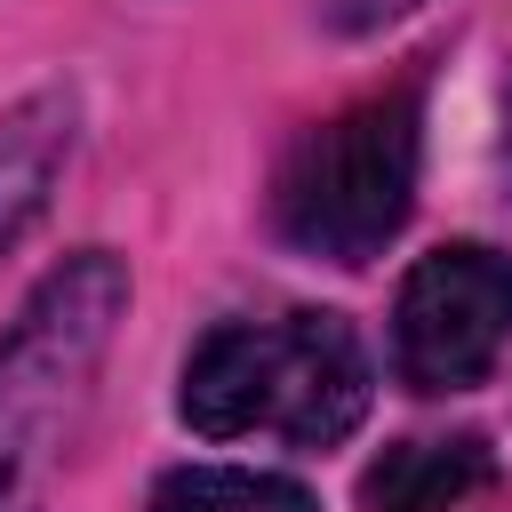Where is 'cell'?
<instances>
[{"mask_svg":"<svg viewBox=\"0 0 512 512\" xmlns=\"http://www.w3.org/2000/svg\"><path fill=\"white\" fill-rule=\"evenodd\" d=\"M496 480V456L480 432H440V440H400L360 472V512H456Z\"/></svg>","mask_w":512,"mask_h":512,"instance_id":"5b68a950","label":"cell"},{"mask_svg":"<svg viewBox=\"0 0 512 512\" xmlns=\"http://www.w3.org/2000/svg\"><path fill=\"white\" fill-rule=\"evenodd\" d=\"M512 336V256L456 240L416 256L392 304V368L408 392H464L496 368Z\"/></svg>","mask_w":512,"mask_h":512,"instance_id":"277c9868","label":"cell"},{"mask_svg":"<svg viewBox=\"0 0 512 512\" xmlns=\"http://www.w3.org/2000/svg\"><path fill=\"white\" fill-rule=\"evenodd\" d=\"M152 512H320L304 480L248 464H184L152 488Z\"/></svg>","mask_w":512,"mask_h":512,"instance_id":"52a82bcc","label":"cell"},{"mask_svg":"<svg viewBox=\"0 0 512 512\" xmlns=\"http://www.w3.org/2000/svg\"><path fill=\"white\" fill-rule=\"evenodd\" d=\"M128 312V264L112 248L64 256L0 336V512H48V480L96 400V368Z\"/></svg>","mask_w":512,"mask_h":512,"instance_id":"6da1fadb","label":"cell"},{"mask_svg":"<svg viewBox=\"0 0 512 512\" xmlns=\"http://www.w3.org/2000/svg\"><path fill=\"white\" fill-rule=\"evenodd\" d=\"M416 160H424V104L416 80L344 104L336 120L304 128L272 176V224L288 248L328 264H368L416 208Z\"/></svg>","mask_w":512,"mask_h":512,"instance_id":"3957f363","label":"cell"},{"mask_svg":"<svg viewBox=\"0 0 512 512\" xmlns=\"http://www.w3.org/2000/svg\"><path fill=\"white\" fill-rule=\"evenodd\" d=\"M504 128H512V112H504Z\"/></svg>","mask_w":512,"mask_h":512,"instance_id":"9c48e42d","label":"cell"},{"mask_svg":"<svg viewBox=\"0 0 512 512\" xmlns=\"http://www.w3.org/2000/svg\"><path fill=\"white\" fill-rule=\"evenodd\" d=\"M176 408L200 440L272 432L288 448H336L368 416V352L344 312L216 320L184 360Z\"/></svg>","mask_w":512,"mask_h":512,"instance_id":"7a4b0ae2","label":"cell"},{"mask_svg":"<svg viewBox=\"0 0 512 512\" xmlns=\"http://www.w3.org/2000/svg\"><path fill=\"white\" fill-rule=\"evenodd\" d=\"M64 152H72V96L64 88H40V96H24V104L0 112V256L40 216Z\"/></svg>","mask_w":512,"mask_h":512,"instance_id":"8992f818","label":"cell"},{"mask_svg":"<svg viewBox=\"0 0 512 512\" xmlns=\"http://www.w3.org/2000/svg\"><path fill=\"white\" fill-rule=\"evenodd\" d=\"M416 0H320V16H328V32H376V24H392V16H408Z\"/></svg>","mask_w":512,"mask_h":512,"instance_id":"ba28073f","label":"cell"}]
</instances>
